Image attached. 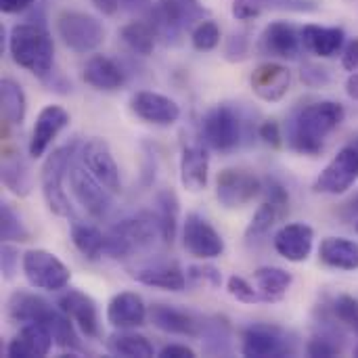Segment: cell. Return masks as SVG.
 I'll list each match as a JSON object with an SVG mask.
<instances>
[{
  "label": "cell",
  "mask_w": 358,
  "mask_h": 358,
  "mask_svg": "<svg viewBox=\"0 0 358 358\" xmlns=\"http://www.w3.org/2000/svg\"><path fill=\"white\" fill-rule=\"evenodd\" d=\"M8 52L19 67L27 69L40 80H46L52 73L55 44L46 27L38 23L13 25L8 34Z\"/></svg>",
  "instance_id": "2"
},
{
  "label": "cell",
  "mask_w": 358,
  "mask_h": 358,
  "mask_svg": "<svg viewBox=\"0 0 358 358\" xmlns=\"http://www.w3.org/2000/svg\"><path fill=\"white\" fill-rule=\"evenodd\" d=\"M346 92H348L350 99L358 101V69L348 76V80H346Z\"/></svg>",
  "instance_id": "58"
},
{
  "label": "cell",
  "mask_w": 358,
  "mask_h": 358,
  "mask_svg": "<svg viewBox=\"0 0 358 358\" xmlns=\"http://www.w3.org/2000/svg\"><path fill=\"white\" fill-rule=\"evenodd\" d=\"M157 220H159V229H162V239L166 243H172L174 237H176V224H178V199L174 195V191L170 189H164L157 199Z\"/></svg>",
  "instance_id": "38"
},
{
  "label": "cell",
  "mask_w": 358,
  "mask_h": 358,
  "mask_svg": "<svg viewBox=\"0 0 358 358\" xmlns=\"http://www.w3.org/2000/svg\"><path fill=\"white\" fill-rule=\"evenodd\" d=\"M57 306L76 323V327L90 340L99 338V310H96V304L94 300L80 292V289H67Z\"/></svg>",
  "instance_id": "18"
},
{
  "label": "cell",
  "mask_w": 358,
  "mask_h": 358,
  "mask_svg": "<svg viewBox=\"0 0 358 358\" xmlns=\"http://www.w3.org/2000/svg\"><path fill=\"white\" fill-rule=\"evenodd\" d=\"M0 111L4 122L13 124V126H21L27 113V99L25 92L21 88V84H17L10 78H4L0 82Z\"/></svg>",
  "instance_id": "31"
},
{
  "label": "cell",
  "mask_w": 358,
  "mask_h": 358,
  "mask_svg": "<svg viewBox=\"0 0 358 358\" xmlns=\"http://www.w3.org/2000/svg\"><path fill=\"white\" fill-rule=\"evenodd\" d=\"M336 340H338V334H336V331H329V334L315 336V338L308 342V346H306V352H308V357H315V358L338 357V355L342 352V346H340Z\"/></svg>",
  "instance_id": "44"
},
{
  "label": "cell",
  "mask_w": 358,
  "mask_h": 358,
  "mask_svg": "<svg viewBox=\"0 0 358 358\" xmlns=\"http://www.w3.org/2000/svg\"><path fill=\"white\" fill-rule=\"evenodd\" d=\"M227 292H229L237 302H243V304H262V298H260V292L256 289V285H252L248 279H243V277H239V275L229 277V281H227Z\"/></svg>",
  "instance_id": "42"
},
{
  "label": "cell",
  "mask_w": 358,
  "mask_h": 358,
  "mask_svg": "<svg viewBox=\"0 0 358 358\" xmlns=\"http://www.w3.org/2000/svg\"><path fill=\"white\" fill-rule=\"evenodd\" d=\"M42 325L48 327V331L52 334L55 346L65 348V350H80V340L76 334V323L61 310V308H50V313L46 315V319L42 321Z\"/></svg>",
  "instance_id": "36"
},
{
  "label": "cell",
  "mask_w": 358,
  "mask_h": 358,
  "mask_svg": "<svg viewBox=\"0 0 358 358\" xmlns=\"http://www.w3.org/2000/svg\"><path fill=\"white\" fill-rule=\"evenodd\" d=\"M82 80L96 90H117L126 78H124L122 67L113 59L94 55L86 61L82 69Z\"/></svg>",
  "instance_id": "26"
},
{
  "label": "cell",
  "mask_w": 358,
  "mask_h": 358,
  "mask_svg": "<svg viewBox=\"0 0 358 358\" xmlns=\"http://www.w3.org/2000/svg\"><path fill=\"white\" fill-rule=\"evenodd\" d=\"M258 136H260L266 145H271V147H275V149H279V147H281V143H283L281 128H279V124H277L275 120H266L264 124H260V128H258Z\"/></svg>",
  "instance_id": "50"
},
{
  "label": "cell",
  "mask_w": 358,
  "mask_h": 358,
  "mask_svg": "<svg viewBox=\"0 0 358 358\" xmlns=\"http://www.w3.org/2000/svg\"><path fill=\"white\" fill-rule=\"evenodd\" d=\"M355 229H357V233H358V220H357V224H355Z\"/></svg>",
  "instance_id": "59"
},
{
  "label": "cell",
  "mask_w": 358,
  "mask_h": 358,
  "mask_svg": "<svg viewBox=\"0 0 358 358\" xmlns=\"http://www.w3.org/2000/svg\"><path fill=\"white\" fill-rule=\"evenodd\" d=\"M302 82L310 88H323L331 82V73L327 67L317 63H306L302 67Z\"/></svg>",
  "instance_id": "46"
},
{
  "label": "cell",
  "mask_w": 358,
  "mask_h": 358,
  "mask_svg": "<svg viewBox=\"0 0 358 358\" xmlns=\"http://www.w3.org/2000/svg\"><path fill=\"white\" fill-rule=\"evenodd\" d=\"M260 8L285 10V13H317V0H252Z\"/></svg>",
  "instance_id": "45"
},
{
  "label": "cell",
  "mask_w": 358,
  "mask_h": 358,
  "mask_svg": "<svg viewBox=\"0 0 358 358\" xmlns=\"http://www.w3.org/2000/svg\"><path fill=\"white\" fill-rule=\"evenodd\" d=\"M69 182L71 193L78 199V203L96 220L105 218L111 210V191L103 187L82 164H71L69 168Z\"/></svg>",
  "instance_id": "10"
},
{
  "label": "cell",
  "mask_w": 358,
  "mask_h": 358,
  "mask_svg": "<svg viewBox=\"0 0 358 358\" xmlns=\"http://www.w3.org/2000/svg\"><path fill=\"white\" fill-rule=\"evenodd\" d=\"M69 124V113L61 105H46L40 109L31 138H29V155L31 157H42L50 143L59 136V132Z\"/></svg>",
  "instance_id": "19"
},
{
  "label": "cell",
  "mask_w": 358,
  "mask_h": 358,
  "mask_svg": "<svg viewBox=\"0 0 358 358\" xmlns=\"http://www.w3.org/2000/svg\"><path fill=\"white\" fill-rule=\"evenodd\" d=\"M57 34L69 50L80 55L96 50L105 40L103 23L82 10H63L57 17Z\"/></svg>",
  "instance_id": "5"
},
{
  "label": "cell",
  "mask_w": 358,
  "mask_h": 358,
  "mask_svg": "<svg viewBox=\"0 0 358 358\" xmlns=\"http://www.w3.org/2000/svg\"><path fill=\"white\" fill-rule=\"evenodd\" d=\"M264 191V185L258 176L239 168H224L216 176V199L227 210L245 208Z\"/></svg>",
  "instance_id": "8"
},
{
  "label": "cell",
  "mask_w": 358,
  "mask_h": 358,
  "mask_svg": "<svg viewBox=\"0 0 358 358\" xmlns=\"http://www.w3.org/2000/svg\"><path fill=\"white\" fill-rule=\"evenodd\" d=\"M0 235H2L4 243H13V241L23 243V241L29 239L27 227L23 224L21 216L8 203L0 206Z\"/></svg>",
  "instance_id": "39"
},
{
  "label": "cell",
  "mask_w": 358,
  "mask_h": 358,
  "mask_svg": "<svg viewBox=\"0 0 358 358\" xmlns=\"http://www.w3.org/2000/svg\"><path fill=\"white\" fill-rule=\"evenodd\" d=\"M201 136L214 151H231L241 141V120L229 105L212 107L201 122Z\"/></svg>",
  "instance_id": "9"
},
{
  "label": "cell",
  "mask_w": 358,
  "mask_h": 358,
  "mask_svg": "<svg viewBox=\"0 0 358 358\" xmlns=\"http://www.w3.org/2000/svg\"><path fill=\"white\" fill-rule=\"evenodd\" d=\"M231 329L224 319H214L212 323L203 325V348L210 355H224L229 352L231 344Z\"/></svg>",
  "instance_id": "40"
},
{
  "label": "cell",
  "mask_w": 358,
  "mask_h": 358,
  "mask_svg": "<svg viewBox=\"0 0 358 358\" xmlns=\"http://www.w3.org/2000/svg\"><path fill=\"white\" fill-rule=\"evenodd\" d=\"M300 46H302V36L287 21L268 23L258 40V50L266 57H277V59H296Z\"/></svg>",
  "instance_id": "16"
},
{
  "label": "cell",
  "mask_w": 358,
  "mask_h": 358,
  "mask_svg": "<svg viewBox=\"0 0 358 358\" xmlns=\"http://www.w3.org/2000/svg\"><path fill=\"white\" fill-rule=\"evenodd\" d=\"M334 313L344 327H348L350 331H355L358 336V300H355L352 296H340L334 302Z\"/></svg>",
  "instance_id": "43"
},
{
  "label": "cell",
  "mask_w": 358,
  "mask_h": 358,
  "mask_svg": "<svg viewBox=\"0 0 358 358\" xmlns=\"http://www.w3.org/2000/svg\"><path fill=\"white\" fill-rule=\"evenodd\" d=\"M191 44L199 52L214 50L220 44V27L212 19H201L191 31Z\"/></svg>",
  "instance_id": "41"
},
{
  "label": "cell",
  "mask_w": 358,
  "mask_h": 358,
  "mask_svg": "<svg viewBox=\"0 0 358 358\" xmlns=\"http://www.w3.org/2000/svg\"><path fill=\"white\" fill-rule=\"evenodd\" d=\"M206 8L199 0H157L151 8L149 17L157 31V38L166 42L180 38V34L193 25V21H201Z\"/></svg>",
  "instance_id": "6"
},
{
  "label": "cell",
  "mask_w": 358,
  "mask_h": 358,
  "mask_svg": "<svg viewBox=\"0 0 358 358\" xmlns=\"http://www.w3.org/2000/svg\"><path fill=\"white\" fill-rule=\"evenodd\" d=\"M300 36H302V46L323 59L336 57L338 52H342L346 44V34L342 27H325V25L308 23L300 29Z\"/></svg>",
  "instance_id": "24"
},
{
  "label": "cell",
  "mask_w": 358,
  "mask_h": 358,
  "mask_svg": "<svg viewBox=\"0 0 358 358\" xmlns=\"http://www.w3.org/2000/svg\"><path fill=\"white\" fill-rule=\"evenodd\" d=\"M36 0H0V10L6 15H15L21 13L25 8H29Z\"/></svg>",
  "instance_id": "54"
},
{
  "label": "cell",
  "mask_w": 358,
  "mask_h": 358,
  "mask_svg": "<svg viewBox=\"0 0 358 358\" xmlns=\"http://www.w3.org/2000/svg\"><path fill=\"white\" fill-rule=\"evenodd\" d=\"M344 105L336 101H319L300 107L287 122V143L302 155H319L325 138L344 122Z\"/></svg>",
  "instance_id": "1"
},
{
  "label": "cell",
  "mask_w": 358,
  "mask_h": 358,
  "mask_svg": "<svg viewBox=\"0 0 358 358\" xmlns=\"http://www.w3.org/2000/svg\"><path fill=\"white\" fill-rule=\"evenodd\" d=\"M50 304L42 298L27 294V292H15L8 300V317L15 323H42L44 317L50 313Z\"/></svg>",
  "instance_id": "30"
},
{
  "label": "cell",
  "mask_w": 358,
  "mask_h": 358,
  "mask_svg": "<svg viewBox=\"0 0 358 358\" xmlns=\"http://www.w3.org/2000/svg\"><path fill=\"white\" fill-rule=\"evenodd\" d=\"M149 310L143 298L134 292L115 294L107 304V323L115 329H132L145 325Z\"/></svg>",
  "instance_id": "22"
},
{
  "label": "cell",
  "mask_w": 358,
  "mask_h": 358,
  "mask_svg": "<svg viewBox=\"0 0 358 358\" xmlns=\"http://www.w3.org/2000/svg\"><path fill=\"white\" fill-rule=\"evenodd\" d=\"M248 48H250V40H248V36L243 31H239V34H233L229 38L224 52H227L229 61H241V59H245Z\"/></svg>",
  "instance_id": "48"
},
{
  "label": "cell",
  "mask_w": 358,
  "mask_h": 358,
  "mask_svg": "<svg viewBox=\"0 0 358 358\" xmlns=\"http://www.w3.org/2000/svg\"><path fill=\"white\" fill-rule=\"evenodd\" d=\"M157 237H162V229L155 214H138L126 218L117 222L109 235H105V256L113 260L130 258L136 252L153 248Z\"/></svg>",
  "instance_id": "3"
},
{
  "label": "cell",
  "mask_w": 358,
  "mask_h": 358,
  "mask_svg": "<svg viewBox=\"0 0 358 358\" xmlns=\"http://www.w3.org/2000/svg\"><path fill=\"white\" fill-rule=\"evenodd\" d=\"M241 352L250 358H279L294 355L296 348L283 329L258 323L243 331Z\"/></svg>",
  "instance_id": "13"
},
{
  "label": "cell",
  "mask_w": 358,
  "mask_h": 358,
  "mask_svg": "<svg viewBox=\"0 0 358 358\" xmlns=\"http://www.w3.org/2000/svg\"><path fill=\"white\" fill-rule=\"evenodd\" d=\"M292 273L279 268V266H262L254 273V285L260 292L262 304H277L287 296V289L292 287Z\"/></svg>",
  "instance_id": "29"
},
{
  "label": "cell",
  "mask_w": 358,
  "mask_h": 358,
  "mask_svg": "<svg viewBox=\"0 0 358 358\" xmlns=\"http://www.w3.org/2000/svg\"><path fill=\"white\" fill-rule=\"evenodd\" d=\"M342 67L346 71H357L358 69V38H352L350 42L344 44L342 48Z\"/></svg>",
  "instance_id": "52"
},
{
  "label": "cell",
  "mask_w": 358,
  "mask_h": 358,
  "mask_svg": "<svg viewBox=\"0 0 358 358\" xmlns=\"http://www.w3.org/2000/svg\"><path fill=\"white\" fill-rule=\"evenodd\" d=\"M260 6H256L252 0H235L233 2V17L237 19V21H248V19H254V17H258L260 15Z\"/></svg>",
  "instance_id": "51"
},
{
  "label": "cell",
  "mask_w": 358,
  "mask_h": 358,
  "mask_svg": "<svg viewBox=\"0 0 358 358\" xmlns=\"http://www.w3.org/2000/svg\"><path fill=\"white\" fill-rule=\"evenodd\" d=\"M315 243V231L306 222H292L277 231L273 245L289 262H306Z\"/></svg>",
  "instance_id": "17"
},
{
  "label": "cell",
  "mask_w": 358,
  "mask_h": 358,
  "mask_svg": "<svg viewBox=\"0 0 358 358\" xmlns=\"http://www.w3.org/2000/svg\"><path fill=\"white\" fill-rule=\"evenodd\" d=\"M250 84L256 96H260L266 103H277L289 92L292 73L287 67L279 63H262L254 69Z\"/></svg>",
  "instance_id": "20"
},
{
  "label": "cell",
  "mask_w": 358,
  "mask_h": 358,
  "mask_svg": "<svg viewBox=\"0 0 358 358\" xmlns=\"http://www.w3.org/2000/svg\"><path fill=\"white\" fill-rule=\"evenodd\" d=\"M210 155L199 145H189L180 153V182L189 193H199L208 187Z\"/></svg>",
  "instance_id": "23"
},
{
  "label": "cell",
  "mask_w": 358,
  "mask_h": 358,
  "mask_svg": "<svg viewBox=\"0 0 358 358\" xmlns=\"http://www.w3.org/2000/svg\"><path fill=\"white\" fill-rule=\"evenodd\" d=\"M187 275H189V279H191V281H195L197 285L220 287V283H222L220 271H218V268H214V266H208V264H203V266H191Z\"/></svg>",
  "instance_id": "47"
},
{
  "label": "cell",
  "mask_w": 358,
  "mask_h": 358,
  "mask_svg": "<svg viewBox=\"0 0 358 358\" xmlns=\"http://www.w3.org/2000/svg\"><path fill=\"white\" fill-rule=\"evenodd\" d=\"M122 2V6L126 8V10H130V13H151V8L155 6V2L153 0H120Z\"/></svg>",
  "instance_id": "55"
},
{
  "label": "cell",
  "mask_w": 358,
  "mask_h": 358,
  "mask_svg": "<svg viewBox=\"0 0 358 358\" xmlns=\"http://www.w3.org/2000/svg\"><path fill=\"white\" fill-rule=\"evenodd\" d=\"M92 2H94V6H96L103 15H115L117 8L122 6L120 0H92Z\"/></svg>",
  "instance_id": "57"
},
{
  "label": "cell",
  "mask_w": 358,
  "mask_h": 358,
  "mask_svg": "<svg viewBox=\"0 0 358 358\" xmlns=\"http://www.w3.org/2000/svg\"><path fill=\"white\" fill-rule=\"evenodd\" d=\"M182 245L191 256H195L199 260H214V258L222 256V252H224L222 235L210 224L208 218H203L197 212H191L185 218Z\"/></svg>",
  "instance_id": "12"
},
{
  "label": "cell",
  "mask_w": 358,
  "mask_h": 358,
  "mask_svg": "<svg viewBox=\"0 0 358 358\" xmlns=\"http://www.w3.org/2000/svg\"><path fill=\"white\" fill-rule=\"evenodd\" d=\"M71 241L76 250L86 258V260H99L105 254V235L86 222H73L71 224Z\"/></svg>",
  "instance_id": "33"
},
{
  "label": "cell",
  "mask_w": 358,
  "mask_h": 358,
  "mask_svg": "<svg viewBox=\"0 0 358 358\" xmlns=\"http://www.w3.org/2000/svg\"><path fill=\"white\" fill-rule=\"evenodd\" d=\"M358 180V149L344 147L338 155L323 168L315 180V191L323 195H342L352 189Z\"/></svg>",
  "instance_id": "11"
},
{
  "label": "cell",
  "mask_w": 358,
  "mask_h": 358,
  "mask_svg": "<svg viewBox=\"0 0 358 358\" xmlns=\"http://www.w3.org/2000/svg\"><path fill=\"white\" fill-rule=\"evenodd\" d=\"M130 277L147 287H157V289H166V292H182L187 285L185 273L176 264H166V262L136 268L130 273Z\"/></svg>",
  "instance_id": "27"
},
{
  "label": "cell",
  "mask_w": 358,
  "mask_h": 358,
  "mask_svg": "<svg viewBox=\"0 0 358 358\" xmlns=\"http://www.w3.org/2000/svg\"><path fill=\"white\" fill-rule=\"evenodd\" d=\"M2 182L10 193H15L19 197L29 195V189H31L29 168L17 153L4 155V159H2Z\"/></svg>",
  "instance_id": "34"
},
{
  "label": "cell",
  "mask_w": 358,
  "mask_h": 358,
  "mask_svg": "<svg viewBox=\"0 0 358 358\" xmlns=\"http://www.w3.org/2000/svg\"><path fill=\"white\" fill-rule=\"evenodd\" d=\"M82 164L88 168V172L111 193H117L122 189L120 168L115 164V157L109 149V145L103 138H90L80 149Z\"/></svg>",
  "instance_id": "14"
},
{
  "label": "cell",
  "mask_w": 358,
  "mask_h": 358,
  "mask_svg": "<svg viewBox=\"0 0 358 358\" xmlns=\"http://www.w3.org/2000/svg\"><path fill=\"white\" fill-rule=\"evenodd\" d=\"M159 358H195V352L185 344H170L162 348Z\"/></svg>",
  "instance_id": "53"
},
{
  "label": "cell",
  "mask_w": 358,
  "mask_h": 358,
  "mask_svg": "<svg viewBox=\"0 0 358 358\" xmlns=\"http://www.w3.org/2000/svg\"><path fill=\"white\" fill-rule=\"evenodd\" d=\"M120 38L126 42V46L130 50H134L136 55H151L153 48H155V42H157V31L153 27L151 21H143V19H136V21H130L126 23L122 29H120Z\"/></svg>",
  "instance_id": "32"
},
{
  "label": "cell",
  "mask_w": 358,
  "mask_h": 358,
  "mask_svg": "<svg viewBox=\"0 0 358 358\" xmlns=\"http://www.w3.org/2000/svg\"><path fill=\"white\" fill-rule=\"evenodd\" d=\"M76 149H78L76 141L55 149L42 164V172H40L42 197L48 206V210L61 218H73V208L63 189V178L67 176V172L73 164Z\"/></svg>",
  "instance_id": "4"
},
{
  "label": "cell",
  "mask_w": 358,
  "mask_h": 358,
  "mask_svg": "<svg viewBox=\"0 0 358 358\" xmlns=\"http://www.w3.org/2000/svg\"><path fill=\"white\" fill-rule=\"evenodd\" d=\"M21 271L27 283L42 292H61L71 281V271L46 250H27L21 256Z\"/></svg>",
  "instance_id": "7"
},
{
  "label": "cell",
  "mask_w": 358,
  "mask_h": 358,
  "mask_svg": "<svg viewBox=\"0 0 358 358\" xmlns=\"http://www.w3.org/2000/svg\"><path fill=\"white\" fill-rule=\"evenodd\" d=\"M55 340L46 325L42 323H25L19 334L8 342L6 357L10 358H34L46 357L52 348Z\"/></svg>",
  "instance_id": "21"
},
{
  "label": "cell",
  "mask_w": 358,
  "mask_h": 358,
  "mask_svg": "<svg viewBox=\"0 0 358 358\" xmlns=\"http://www.w3.org/2000/svg\"><path fill=\"white\" fill-rule=\"evenodd\" d=\"M287 214V208H283V206H279V203H275V201H264L258 210H256V214L252 216V220H250V224H248V229H245V241L248 243H254V241H260L283 216Z\"/></svg>",
  "instance_id": "35"
},
{
  "label": "cell",
  "mask_w": 358,
  "mask_h": 358,
  "mask_svg": "<svg viewBox=\"0 0 358 358\" xmlns=\"http://www.w3.org/2000/svg\"><path fill=\"white\" fill-rule=\"evenodd\" d=\"M149 319H151V323L159 331L172 334V336H189V338H195L201 331V323L193 315H189L185 310H178L174 306H166V304H155L149 310Z\"/></svg>",
  "instance_id": "25"
},
{
  "label": "cell",
  "mask_w": 358,
  "mask_h": 358,
  "mask_svg": "<svg viewBox=\"0 0 358 358\" xmlns=\"http://www.w3.org/2000/svg\"><path fill=\"white\" fill-rule=\"evenodd\" d=\"M130 109L136 117L155 126H172L180 117V107L174 99L151 90H141L132 94Z\"/></svg>",
  "instance_id": "15"
},
{
  "label": "cell",
  "mask_w": 358,
  "mask_h": 358,
  "mask_svg": "<svg viewBox=\"0 0 358 358\" xmlns=\"http://www.w3.org/2000/svg\"><path fill=\"white\" fill-rule=\"evenodd\" d=\"M340 216L346 220V222H357L358 220V193L350 199V201H346L344 206H342V210H340Z\"/></svg>",
  "instance_id": "56"
},
{
  "label": "cell",
  "mask_w": 358,
  "mask_h": 358,
  "mask_svg": "<svg viewBox=\"0 0 358 358\" xmlns=\"http://www.w3.org/2000/svg\"><path fill=\"white\" fill-rule=\"evenodd\" d=\"M2 277L6 281H10L17 273V266H19V252L17 248H13L10 243H4L2 245Z\"/></svg>",
  "instance_id": "49"
},
{
  "label": "cell",
  "mask_w": 358,
  "mask_h": 358,
  "mask_svg": "<svg viewBox=\"0 0 358 358\" xmlns=\"http://www.w3.org/2000/svg\"><path fill=\"white\" fill-rule=\"evenodd\" d=\"M107 348L111 355L126 358H151L155 355L153 344L138 334H115L107 340Z\"/></svg>",
  "instance_id": "37"
},
{
  "label": "cell",
  "mask_w": 358,
  "mask_h": 358,
  "mask_svg": "<svg viewBox=\"0 0 358 358\" xmlns=\"http://www.w3.org/2000/svg\"><path fill=\"white\" fill-rule=\"evenodd\" d=\"M319 258L329 268L358 271V241L346 237H325L319 248Z\"/></svg>",
  "instance_id": "28"
}]
</instances>
